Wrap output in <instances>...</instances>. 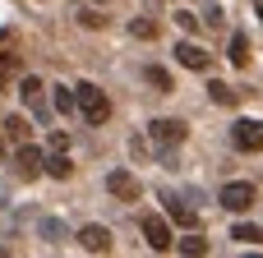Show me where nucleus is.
Instances as JSON below:
<instances>
[{"label": "nucleus", "instance_id": "1", "mask_svg": "<svg viewBox=\"0 0 263 258\" xmlns=\"http://www.w3.org/2000/svg\"><path fill=\"white\" fill-rule=\"evenodd\" d=\"M74 102H79V115H83L88 125H106L111 102H106V92H102L97 83H79V88H74Z\"/></svg>", "mask_w": 263, "mask_h": 258}, {"label": "nucleus", "instance_id": "2", "mask_svg": "<svg viewBox=\"0 0 263 258\" xmlns=\"http://www.w3.org/2000/svg\"><path fill=\"white\" fill-rule=\"evenodd\" d=\"M231 143L240 152H263V120H236L231 125Z\"/></svg>", "mask_w": 263, "mask_h": 258}, {"label": "nucleus", "instance_id": "3", "mask_svg": "<svg viewBox=\"0 0 263 258\" xmlns=\"http://www.w3.org/2000/svg\"><path fill=\"white\" fill-rule=\"evenodd\" d=\"M222 208H227V212H250V208H254V185H250V180H231V185L222 189Z\"/></svg>", "mask_w": 263, "mask_h": 258}, {"label": "nucleus", "instance_id": "4", "mask_svg": "<svg viewBox=\"0 0 263 258\" xmlns=\"http://www.w3.org/2000/svg\"><path fill=\"white\" fill-rule=\"evenodd\" d=\"M148 138L157 148H176V143H185V120H153L148 125Z\"/></svg>", "mask_w": 263, "mask_h": 258}, {"label": "nucleus", "instance_id": "5", "mask_svg": "<svg viewBox=\"0 0 263 258\" xmlns=\"http://www.w3.org/2000/svg\"><path fill=\"white\" fill-rule=\"evenodd\" d=\"M143 240H148V249H157V254H166L176 240H171V226L162 222V217H143Z\"/></svg>", "mask_w": 263, "mask_h": 258}, {"label": "nucleus", "instance_id": "6", "mask_svg": "<svg viewBox=\"0 0 263 258\" xmlns=\"http://www.w3.org/2000/svg\"><path fill=\"white\" fill-rule=\"evenodd\" d=\"M14 166H18V175H42V171H46V157H42V148H32V143H18V152H14Z\"/></svg>", "mask_w": 263, "mask_h": 258}, {"label": "nucleus", "instance_id": "7", "mask_svg": "<svg viewBox=\"0 0 263 258\" xmlns=\"http://www.w3.org/2000/svg\"><path fill=\"white\" fill-rule=\"evenodd\" d=\"M79 245H83L88 254H106V249H111V231H106V226H83V231H79Z\"/></svg>", "mask_w": 263, "mask_h": 258}, {"label": "nucleus", "instance_id": "8", "mask_svg": "<svg viewBox=\"0 0 263 258\" xmlns=\"http://www.w3.org/2000/svg\"><path fill=\"white\" fill-rule=\"evenodd\" d=\"M106 189H111L116 199H139V180H134L129 171H111V175H106Z\"/></svg>", "mask_w": 263, "mask_h": 258}, {"label": "nucleus", "instance_id": "9", "mask_svg": "<svg viewBox=\"0 0 263 258\" xmlns=\"http://www.w3.org/2000/svg\"><path fill=\"white\" fill-rule=\"evenodd\" d=\"M176 60H180L185 69H208V51L194 46V42H180V46H176Z\"/></svg>", "mask_w": 263, "mask_h": 258}, {"label": "nucleus", "instance_id": "10", "mask_svg": "<svg viewBox=\"0 0 263 258\" xmlns=\"http://www.w3.org/2000/svg\"><path fill=\"white\" fill-rule=\"evenodd\" d=\"M37 115H46V106H42V78H23V92H18Z\"/></svg>", "mask_w": 263, "mask_h": 258}, {"label": "nucleus", "instance_id": "11", "mask_svg": "<svg viewBox=\"0 0 263 258\" xmlns=\"http://www.w3.org/2000/svg\"><path fill=\"white\" fill-rule=\"evenodd\" d=\"M227 55H231V65H240V69L250 65V42H245V32L231 37V51H227Z\"/></svg>", "mask_w": 263, "mask_h": 258}, {"label": "nucleus", "instance_id": "12", "mask_svg": "<svg viewBox=\"0 0 263 258\" xmlns=\"http://www.w3.org/2000/svg\"><path fill=\"white\" fill-rule=\"evenodd\" d=\"M69 171H74V166H69V157H65V152H51V157H46V175L69 180Z\"/></svg>", "mask_w": 263, "mask_h": 258}, {"label": "nucleus", "instance_id": "13", "mask_svg": "<svg viewBox=\"0 0 263 258\" xmlns=\"http://www.w3.org/2000/svg\"><path fill=\"white\" fill-rule=\"evenodd\" d=\"M5 134H9V143H28V120L23 115H9L5 120Z\"/></svg>", "mask_w": 263, "mask_h": 258}, {"label": "nucleus", "instance_id": "14", "mask_svg": "<svg viewBox=\"0 0 263 258\" xmlns=\"http://www.w3.org/2000/svg\"><path fill=\"white\" fill-rule=\"evenodd\" d=\"M166 212H171V222H180V226H194V208H185L180 199H166Z\"/></svg>", "mask_w": 263, "mask_h": 258}, {"label": "nucleus", "instance_id": "15", "mask_svg": "<svg viewBox=\"0 0 263 258\" xmlns=\"http://www.w3.org/2000/svg\"><path fill=\"white\" fill-rule=\"evenodd\" d=\"M208 97H213L217 106H236V97H240V92H231L227 83H208Z\"/></svg>", "mask_w": 263, "mask_h": 258}, {"label": "nucleus", "instance_id": "16", "mask_svg": "<svg viewBox=\"0 0 263 258\" xmlns=\"http://www.w3.org/2000/svg\"><path fill=\"white\" fill-rule=\"evenodd\" d=\"M231 240H240V245H263V231H259V226H236Z\"/></svg>", "mask_w": 263, "mask_h": 258}, {"label": "nucleus", "instance_id": "17", "mask_svg": "<svg viewBox=\"0 0 263 258\" xmlns=\"http://www.w3.org/2000/svg\"><path fill=\"white\" fill-rule=\"evenodd\" d=\"M129 32H134V37H143V42H153V37H157V23H153V18H134V23H129Z\"/></svg>", "mask_w": 263, "mask_h": 258}, {"label": "nucleus", "instance_id": "18", "mask_svg": "<svg viewBox=\"0 0 263 258\" xmlns=\"http://www.w3.org/2000/svg\"><path fill=\"white\" fill-rule=\"evenodd\" d=\"M180 254H190V258L208 254V240H199V235H185V240H180Z\"/></svg>", "mask_w": 263, "mask_h": 258}, {"label": "nucleus", "instance_id": "19", "mask_svg": "<svg viewBox=\"0 0 263 258\" xmlns=\"http://www.w3.org/2000/svg\"><path fill=\"white\" fill-rule=\"evenodd\" d=\"M55 92V111H74L79 102H74V88H51Z\"/></svg>", "mask_w": 263, "mask_h": 258}, {"label": "nucleus", "instance_id": "20", "mask_svg": "<svg viewBox=\"0 0 263 258\" xmlns=\"http://www.w3.org/2000/svg\"><path fill=\"white\" fill-rule=\"evenodd\" d=\"M148 83H153V88H162V92H171V74H166V69H157V65L148 69Z\"/></svg>", "mask_w": 263, "mask_h": 258}, {"label": "nucleus", "instance_id": "21", "mask_svg": "<svg viewBox=\"0 0 263 258\" xmlns=\"http://www.w3.org/2000/svg\"><path fill=\"white\" fill-rule=\"evenodd\" d=\"M79 23H83V28H102V23H106V18H102V14H97V9H83V14H79Z\"/></svg>", "mask_w": 263, "mask_h": 258}, {"label": "nucleus", "instance_id": "22", "mask_svg": "<svg viewBox=\"0 0 263 258\" xmlns=\"http://www.w3.org/2000/svg\"><path fill=\"white\" fill-rule=\"evenodd\" d=\"M46 148H51V152H65V148H69V138H65V134H60V129H55V134H51V138H46Z\"/></svg>", "mask_w": 263, "mask_h": 258}, {"label": "nucleus", "instance_id": "23", "mask_svg": "<svg viewBox=\"0 0 263 258\" xmlns=\"http://www.w3.org/2000/svg\"><path fill=\"white\" fill-rule=\"evenodd\" d=\"M14 69H18V60H14V55H0V83H5Z\"/></svg>", "mask_w": 263, "mask_h": 258}, {"label": "nucleus", "instance_id": "24", "mask_svg": "<svg viewBox=\"0 0 263 258\" xmlns=\"http://www.w3.org/2000/svg\"><path fill=\"white\" fill-rule=\"evenodd\" d=\"M176 23H180V28H185V32H194V23H199V18H194V14H185V9H180V14H176Z\"/></svg>", "mask_w": 263, "mask_h": 258}, {"label": "nucleus", "instance_id": "25", "mask_svg": "<svg viewBox=\"0 0 263 258\" xmlns=\"http://www.w3.org/2000/svg\"><path fill=\"white\" fill-rule=\"evenodd\" d=\"M254 9H259V18H263V0H254Z\"/></svg>", "mask_w": 263, "mask_h": 258}]
</instances>
